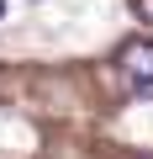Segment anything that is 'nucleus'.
<instances>
[{"label":"nucleus","mask_w":153,"mask_h":159,"mask_svg":"<svg viewBox=\"0 0 153 159\" xmlns=\"http://www.w3.org/2000/svg\"><path fill=\"white\" fill-rule=\"evenodd\" d=\"M116 64H121V85L132 96H153V43H127Z\"/></svg>","instance_id":"1"},{"label":"nucleus","mask_w":153,"mask_h":159,"mask_svg":"<svg viewBox=\"0 0 153 159\" xmlns=\"http://www.w3.org/2000/svg\"><path fill=\"white\" fill-rule=\"evenodd\" d=\"M132 6V16H142V21H153V0H127Z\"/></svg>","instance_id":"2"},{"label":"nucleus","mask_w":153,"mask_h":159,"mask_svg":"<svg viewBox=\"0 0 153 159\" xmlns=\"http://www.w3.org/2000/svg\"><path fill=\"white\" fill-rule=\"evenodd\" d=\"M0 16H6V0H0Z\"/></svg>","instance_id":"3"}]
</instances>
